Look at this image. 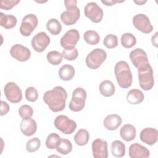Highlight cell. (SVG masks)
Here are the masks:
<instances>
[{
  "label": "cell",
  "mask_w": 158,
  "mask_h": 158,
  "mask_svg": "<svg viewBox=\"0 0 158 158\" xmlns=\"http://www.w3.org/2000/svg\"><path fill=\"white\" fill-rule=\"evenodd\" d=\"M67 93L62 86H57L51 90L47 91L43 94V101L54 112L63 110L65 107Z\"/></svg>",
  "instance_id": "6da1fadb"
},
{
  "label": "cell",
  "mask_w": 158,
  "mask_h": 158,
  "mask_svg": "<svg viewBox=\"0 0 158 158\" xmlns=\"http://www.w3.org/2000/svg\"><path fill=\"white\" fill-rule=\"evenodd\" d=\"M114 73L120 87L128 88L131 86L133 76L128 64L123 60L117 62L114 67Z\"/></svg>",
  "instance_id": "7a4b0ae2"
},
{
  "label": "cell",
  "mask_w": 158,
  "mask_h": 158,
  "mask_svg": "<svg viewBox=\"0 0 158 158\" xmlns=\"http://www.w3.org/2000/svg\"><path fill=\"white\" fill-rule=\"evenodd\" d=\"M86 96V92L85 89L81 87L75 88L72 93V99L69 105L70 110L79 112L83 110L85 106Z\"/></svg>",
  "instance_id": "3957f363"
},
{
  "label": "cell",
  "mask_w": 158,
  "mask_h": 158,
  "mask_svg": "<svg viewBox=\"0 0 158 158\" xmlns=\"http://www.w3.org/2000/svg\"><path fill=\"white\" fill-rule=\"evenodd\" d=\"M106 52L101 48H96L91 51L86 57V64L91 69H97L105 61Z\"/></svg>",
  "instance_id": "277c9868"
},
{
  "label": "cell",
  "mask_w": 158,
  "mask_h": 158,
  "mask_svg": "<svg viewBox=\"0 0 158 158\" xmlns=\"http://www.w3.org/2000/svg\"><path fill=\"white\" fill-rule=\"evenodd\" d=\"M54 126L62 133L70 135L74 132L77 128V123L70 119L67 116L60 115L56 117L54 120Z\"/></svg>",
  "instance_id": "5b68a950"
},
{
  "label": "cell",
  "mask_w": 158,
  "mask_h": 158,
  "mask_svg": "<svg viewBox=\"0 0 158 158\" xmlns=\"http://www.w3.org/2000/svg\"><path fill=\"white\" fill-rule=\"evenodd\" d=\"M130 60L133 65L140 70L150 65L146 52L141 48H136L130 53Z\"/></svg>",
  "instance_id": "8992f818"
},
{
  "label": "cell",
  "mask_w": 158,
  "mask_h": 158,
  "mask_svg": "<svg viewBox=\"0 0 158 158\" xmlns=\"http://www.w3.org/2000/svg\"><path fill=\"white\" fill-rule=\"evenodd\" d=\"M138 71V80L140 87L145 91L151 89L154 86V79L153 70L151 65L146 69Z\"/></svg>",
  "instance_id": "52a82bcc"
},
{
  "label": "cell",
  "mask_w": 158,
  "mask_h": 158,
  "mask_svg": "<svg viewBox=\"0 0 158 158\" xmlns=\"http://www.w3.org/2000/svg\"><path fill=\"white\" fill-rule=\"evenodd\" d=\"M38 20L33 14H29L23 17L20 27V33L23 36H29L37 27Z\"/></svg>",
  "instance_id": "ba28073f"
},
{
  "label": "cell",
  "mask_w": 158,
  "mask_h": 158,
  "mask_svg": "<svg viewBox=\"0 0 158 158\" xmlns=\"http://www.w3.org/2000/svg\"><path fill=\"white\" fill-rule=\"evenodd\" d=\"M85 15L91 22L98 23L101 22L103 18L102 8L94 2H88L84 8Z\"/></svg>",
  "instance_id": "9c48e42d"
},
{
  "label": "cell",
  "mask_w": 158,
  "mask_h": 158,
  "mask_svg": "<svg viewBox=\"0 0 158 158\" xmlns=\"http://www.w3.org/2000/svg\"><path fill=\"white\" fill-rule=\"evenodd\" d=\"M4 92L6 99L10 102L18 103L22 101V90L14 82L10 81L7 83L4 86Z\"/></svg>",
  "instance_id": "30bf717a"
},
{
  "label": "cell",
  "mask_w": 158,
  "mask_h": 158,
  "mask_svg": "<svg viewBox=\"0 0 158 158\" xmlns=\"http://www.w3.org/2000/svg\"><path fill=\"white\" fill-rule=\"evenodd\" d=\"M79 39L80 34L78 31L76 29H70L66 31L60 38V43L64 49L71 50L75 48Z\"/></svg>",
  "instance_id": "8fae6325"
},
{
  "label": "cell",
  "mask_w": 158,
  "mask_h": 158,
  "mask_svg": "<svg viewBox=\"0 0 158 158\" xmlns=\"http://www.w3.org/2000/svg\"><path fill=\"white\" fill-rule=\"evenodd\" d=\"M133 23L136 29L144 33L148 34L153 30L149 19L144 14L135 15L133 18Z\"/></svg>",
  "instance_id": "7c38bea8"
},
{
  "label": "cell",
  "mask_w": 158,
  "mask_h": 158,
  "mask_svg": "<svg viewBox=\"0 0 158 158\" xmlns=\"http://www.w3.org/2000/svg\"><path fill=\"white\" fill-rule=\"evenodd\" d=\"M50 43L49 36L44 31L36 33L32 38L31 44L33 49L38 52H43Z\"/></svg>",
  "instance_id": "4fadbf2b"
},
{
  "label": "cell",
  "mask_w": 158,
  "mask_h": 158,
  "mask_svg": "<svg viewBox=\"0 0 158 158\" xmlns=\"http://www.w3.org/2000/svg\"><path fill=\"white\" fill-rule=\"evenodd\" d=\"M80 17V9L76 6L67 8V10L63 12L60 15L62 22L67 26L75 24Z\"/></svg>",
  "instance_id": "5bb4252c"
},
{
  "label": "cell",
  "mask_w": 158,
  "mask_h": 158,
  "mask_svg": "<svg viewBox=\"0 0 158 158\" xmlns=\"http://www.w3.org/2000/svg\"><path fill=\"white\" fill-rule=\"evenodd\" d=\"M9 52L12 57L20 62L27 61L31 56L30 49L20 44H15L13 45L11 47Z\"/></svg>",
  "instance_id": "9a60e30c"
},
{
  "label": "cell",
  "mask_w": 158,
  "mask_h": 158,
  "mask_svg": "<svg viewBox=\"0 0 158 158\" xmlns=\"http://www.w3.org/2000/svg\"><path fill=\"white\" fill-rule=\"evenodd\" d=\"M92 153L94 158H107L108 157L107 143L100 138L94 139L91 145Z\"/></svg>",
  "instance_id": "2e32d148"
},
{
  "label": "cell",
  "mask_w": 158,
  "mask_h": 158,
  "mask_svg": "<svg viewBox=\"0 0 158 158\" xmlns=\"http://www.w3.org/2000/svg\"><path fill=\"white\" fill-rule=\"evenodd\" d=\"M158 131L156 128H145L141 130L139 138L142 142L149 146L154 145L157 141Z\"/></svg>",
  "instance_id": "e0dca14e"
},
{
  "label": "cell",
  "mask_w": 158,
  "mask_h": 158,
  "mask_svg": "<svg viewBox=\"0 0 158 158\" xmlns=\"http://www.w3.org/2000/svg\"><path fill=\"white\" fill-rule=\"evenodd\" d=\"M128 155L131 158H147L149 157L150 152L145 146L136 143L130 146Z\"/></svg>",
  "instance_id": "ac0fdd59"
},
{
  "label": "cell",
  "mask_w": 158,
  "mask_h": 158,
  "mask_svg": "<svg viewBox=\"0 0 158 158\" xmlns=\"http://www.w3.org/2000/svg\"><path fill=\"white\" fill-rule=\"evenodd\" d=\"M20 130L24 135L27 136H32L37 130V125L35 120L31 117L23 118L20 123Z\"/></svg>",
  "instance_id": "d6986e66"
},
{
  "label": "cell",
  "mask_w": 158,
  "mask_h": 158,
  "mask_svg": "<svg viewBox=\"0 0 158 158\" xmlns=\"http://www.w3.org/2000/svg\"><path fill=\"white\" fill-rule=\"evenodd\" d=\"M122 118L117 114H112L107 115L103 121L105 128L110 131L117 130L122 124Z\"/></svg>",
  "instance_id": "ffe728a7"
},
{
  "label": "cell",
  "mask_w": 158,
  "mask_h": 158,
  "mask_svg": "<svg viewBox=\"0 0 158 158\" xmlns=\"http://www.w3.org/2000/svg\"><path fill=\"white\" fill-rule=\"evenodd\" d=\"M136 135L135 127L131 124H125L120 128V135L123 140L129 142L135 139Z\"/></svg>",
  "instance_id": "44dd1931"
},
{
  "label": "cell",
  "mask_w": 158,
  "mask_h": 158,
  "mask_svg": "<svg viewBox=\"0 0 158 158\" xmlns=\"http://www.w3.org/2000/svg\"><path fill=\"white\" fill-rule=\"evenodd\" d=\"M144 95L143 93L138 89H132L130 90L127 95V101L133 105L140 104L143 101Z\"/></svg>",
  "instance_id": "7402d4cb"
},
{
  "label": "cell",
  "mask_w": 158,
  "mask_h": 158,
  "mask_svg": "<svg viewBox=\"0 0 158 158\" xmlns=\"http://www.w3.org/2000/svg\"><path fill=\"white\" fill-rule=\"evenodd\" d=\"M99 89L101 95L104 97L112 96L114 95L115 91L114 83L109 80H105L102 81L99 84Z\"/></svg>",
  "instance_id": "603a6c76"
},
{
  "label": "cell",
  "mask_w": 158,
  "mask_h": 158,
  "mask_svg": "<svg viewBox=\"0 0 158 158\" xmlns=\"http://www.w3.org/2000/svg\"><path fill=\"white\" fill-rule=\"evenodd\" d=\"M59 78L63 81L71 80L75 75V69L70 64L63 65L58 71Z\"/></svg>",
  "instance_id": "cb8c5ba5"
},
{
  "label": "cell",
  "mask_w": 158,
  "mask_h": 158,
  "mask_svg": "<svg viewBox=\"0 0 158 158\" xmlns=\"http://www.w3.org/2000/svg\"><path fill=\"white\" fill-rule=\"evenodd\" d=\"M17 22V18L14 15L0 12V25L4 28H12L16 25Z\"/></svg>",
  "instance_id": "d4e9b609"
},
{
  "label": "cell",
  "mask_w": 158,
  "mask_h": 158,
  "mask_svg": "<svg viewBox=\"0 0 158 158\" xmlns=\"http://www.w3.org/2000/svg\"><path fill=\"white\" fill-rule=\"evenodd\" d=\"M112 154L117 157H122L125 154V145L119 140L114 141L110 146Z\"/></svg>",
  "instance_id": "484cf974"
},
{
  "label": "cell",
  "mask_w": 158,
  "mask_h": 158,
  "mask_svg": "<svg viewBox=\"0 0 158 158\" xmlns=\"http://www.w3.org/2000/svg\"><path fill=\"white\" fill-rule=\"evenodd\" d=\"M89 139V132L85 129H80L73 137L75 143L80 146L86 145Z\"/></svg>",
  "instance_id": "4316f807"
},
{
  "label": "cell",
  "mask_w": 158,
  "mask_h": 158,
  "mask_svg": "<svg viewBox=\"0 0 158 158\" xmlns=\"http://www.w3.org/2000/svg\"><path fill=\"white\" fill-rule=\"evenodd\" d=\"M48 31L53 35H59L62 30V25L56 19H51L46 23Z\"/></svg>",
  "instance_id": "83f0119b"
},
{
  "label": "cell",
  "mask_w": 158,
  "mask_h": 158,
  "mask_svg": "<svg viewBox=\"0 0 158 158\" xmlns=\"http://www.w3.org/2000/svg\"><path fill=\"white\" fill-rule=\"evenodd\" d=\"M84 40L90 45H96L100 41L99 35L94 30H87L83 35Z\"/></svg>",
  "instance_id": "f1b7e54d"
},
{
  "label": "cell",
  "mask_w": 158,
  "mask_h": 158,
  "mask_svg": "<svg viewBox=\"0 0 158 158\" xmlns=\"http://www.w3.org/2000/svg\"><path fill=\"white\" fill-rule=\"evenodd\" d=\"M121 44L125 48H131L136 43V39L131 33H123L121 36Z\"/></svg>",
  "instance_id": "f546056e"
},
{
  "label": "cell",
  "mask_w": 158,
  "mask_h": 158,
  "mask_svg": "<svg viewBox=\"0 0 158 158\" xmlns=\"http://www.w3.org/2000/svg\"><path fill=\"white\" fill-rule=\"evenodd\" d=\"M61 138L60 136L56 133H50L45 141V144L46 147L49 149H56L59 145Z\"/></svg>",
  "instance_id": "4dcf8cb0"
},
{
  "label": "cell",
  "mask_w": 158,
  "mask_h": 158,
  "mask_svg": "<svg viewBox=\"0 0 158 158\" xmlns=\"http://www.w3.org/2000/svg\"><path fill=\"white\" fill-rule=\"evenodd\" d=\"M57 151L63 155H67L72 150V144L70 140L67 139H61L59 145L56 148Z\"/></svg>",
  "instance_id": "1f68e13d"
},
{
  "label": "cell",
  "mask_w": 158,
  "mask_h": 158,
  "mask_svg": "<svg viewBox=\"0 0 158 158\" xmlns=\"http://www.w3.org/2000/svg\"><path fill=\"white\" fill-rule=\"evenodd\" d=\"M48 61L52 65H59L62 60V54L59 51H52L49 52L46 56Z\"/></svg>",
  "instance_id": "d6a6232c"
},
{
  "label": "cell",
  "mask_w": 158,
  "mask_h": 158,
  "mask_svg": "<svg viewBox=\"0 0 158 158\" xmlns=\"http://www.w3.org/2000/svg\"><path fill=\"white\" fill-rule=\"evenodd\" d=\"M104 45L107 49H113L118 45L117 36L114 34H109L105 36L103 40Z\"/></svg>",
  "instance_id": "836d02e7"
},
{
  "label": "cell",
  "mask_w": 158,
  "mask_h": 158,
  "mask_svg": "<svg viewBox=\"0 0 158 158\" xmlns=\"http://www.w3.org/2000/svg\"><path fill=\"white\" fill-rule=\"evenodd\" d=\"M41 146V141L37 138L35 137L29 139L26 144V149L29 152H34L39 149Z\"/></svg>",
  "instance_id": "e575fe53"
},
{
  "label": "cell",
  "mask_w": 158,
  "mask_h": 158,
  "mask_svg": "<svg viewBox=\"0 0 158 158\" xmlns=\"http://www.w3.org/2000/svg\"><path fill=\"white\" fill-rule=\"evenodd\" d=\"M19 114L22 118L31 117L33 115V108L27 104L22 105L19 109Z\"/></svg>",
  "instance_id": "d590c367"
},
{
  "label": "cell",
  "mask_w": 158,
  "mask_h": 158,
  "mask_svg": "<svg viewBox=\"0 0 158 158\" xmlns=\"http://www.w3.org/2000/svg\"><path fill=\"white\" fill-rule=\"evenodd\" d=\"M25 96L27 101L30 102H35L38 98V91L33 86L28 87L25 91Z\"/></svg>",
  "instance_id": "8d00e7d4"
},
{
  "label": "cell",
  "mask_w": 158,
  "mask_h": 158,
  "mask_svg": "<svg viewBox=\"0 0 158 158\" xmlns=\"http://www.w3.org/2000/svg\"><path fill=\"white\" fill-rule=\"evenodd\" d=\"M63 57L67 60H73L76 59L78 56V52L77 48H73L71 50L63 49L62 52Z\"/></svg>",
  "instance_id": "74e56055"
},
{
  "label": "cell",
  "mask_w": 158,
  "mask_h": 158,
  "mask_svg": "<svg viewBox=\"0 0 158 158\" xmlns=\"http://www.w3.org/2000/svg\"><path fill=\"white\" fill-rule=\"evenodd\" d=\"M19 2V0H2L0 1V8L1 9L9 10Z\"/></svg>",
  "instance_id": "f35d334b"
},
{
  "label": "cell",
  "mask_w": 158,
  "mask_h": 158,
  "mask_svg": "<svg viewBox=\"0 0 158 158\" xmlns=\"http://www.w3.org/2000/svg\"><path fill=\"white\" fill-rule=\"evenodd\" d=\"M10 107L9 104L3 101H1V116H3L7 114V112L9 111Z\"/></svg>",
  "instance_id": "ab89813d"
},
{
  "label": "cell",
  "mask_w": 158,
  "mask_h": 158,
  "mask_svg": "<svg viewBox=\"0 0 158 158\" xmlns=\"http://www.w3.org/2000/svg\"><path fill=\"white\" fill-rule=\"evenodd\" d=\"M124 0L122 1H118V0H102L101 2L104 4H105L107 6H113L117 3H122L123 2H124Z\"/></svg>",
  "instance_id": "60d3db41"
},
{
  "label": "cell",
  "mask_w": 158,
  "mask_h": 158,
  "mask_svg": "<svg viewBox=\"0 0 158 158\" xmlns=\"http://www.w3.org/2000/svg\"><path fill=\"white\" fill-rule=\"evenodd\" d=\"M77 3V1L76 0H68V1H64V4L65 6L67 8L76 6Z\"/></svg>",
  "instance_id": "b9f144b4"
},
{
  "label": "cell",
  "mask_w": 158,
  "mask_h": 158,
  "mask_svg": "<svg viewBox=\"0 0 158 158\" xmlns=\"http://www.w3.org/2000/svg\"><path fill=\"white\" fill-rule=\"evenodd\" d=\"M157 32H156L154 36H152V38H151V41H152V44L156 46V47H157Z\"/></svg>",
  "instance_id": "7bdbcfd3"
},
{
  "label": "cell",
  "mask_w": 158,
  "mask_h": 158,
  "mask_svg": "<svg viewBox=\"0 0 158 158\" xmlns=\"http://www.w3.org/2000/svg\"><path fill=\"white\" fill-rule=\"evenodd\" d=\"M147 1H134V2L136 3L138 5H143V4L146 3Z\"/></svg>",
  "instance_id": "ee69618b"
}]
</instances>
